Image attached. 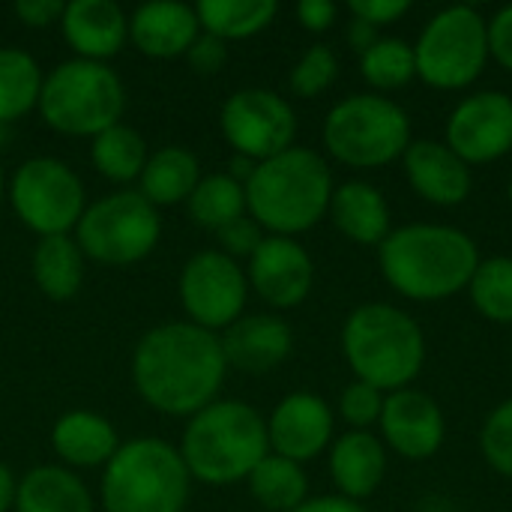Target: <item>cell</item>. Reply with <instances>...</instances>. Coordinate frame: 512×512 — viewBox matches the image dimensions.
Instances as JSON below:
<instances>
[{"label":"cell","instance_id":"33","mask_svg":"<svg viewBox=\"0 0 512 512\" xmlns=\"http://www.w3.org/2000/svg\"><path fill=\"white\" fill-rule=\"evenodd\" d=\"M468 294L483 318L512 324V255L480 258Z\"/></svg>","mask_w":512,"mask_h":512},{"label":"cell","instance_id":"31","mask_svg":"<svg viewBox=\"0 0 512 512\" xmlns=\"http://www.w3.org/2000/svg\"><path fill=\"white\" fill-rule=\"evenodd\" d=\"M189 216L210 231L231 225L234 219L246 216V186L237 183L231 174L198 180L195 192L189 195Z\"/></svg>","mask_w":512,"mask_h":512},{"label":"cell","instance_id":"23","mask_svg":"<svg viewBox=\"0 0 512 512\" xmlns=\"http://www.w3.org/2000/svg\"><path fill=\"white\" fill-rule=\"evenodd\" d=\"M330 474L342 498L363 501L387 474V450L372 432H345L330 450Z\"/></svg>","mask_w":512,"mask_h":512},{"label":"cell","instance_id":"32","mask_svg":"<svg viewBox=\"0 0 512 512\" xmlns=\"http://www.w3.org/2000/svg\"><path fill=\"white\" fill-rule=\"evenodd\" d=\"M93 165L108 177V180H117V183H126L132 177H141L144 165H147V144L144 138L123 126V123H114L111 129L99 132L93 138Z\"/></svg>","mask_w":512,"mask_h":512},{"label":"cell","instance_id":"21","mask_svg":"<svg viewBox=\"0 0 512 512\" xmlns=\"http://www.w3.org/2000/svg\"><path fill=\"white\" fill-rule=\"evenodd\" d=\"M198 27L201 21L192 6L159 0L135 9L129 21V36L147 57H177L192 48V42L198 39Z\"/></svg>","mask_w":512,"mask_h":512},{"label":"cell","instance_id":"46","mask_svg":"<svg viewBox=\"0 0 512 512\" xmlns=\"http://www.w3.org/2000/svg\"><path fill=\"white\" fill-rule=\"evenodd\" d=\"M15 495H18V483L12 477V471L6 465H0V512H6L15 504Z\"/></svg>","mask_w":512,"mask_h":512},{"label":"cell","instance_id":"44","mask_svg":"<svg viewBox=\"0 0 512 512\" xmlns=\"http://www.w3.org/2000/svg\"><path fill=\"white\" fill-rule=\"evenodd\" d=\"M291 512H366L357 501H348L342 495H324V498H306L297 510Z\"/></svg>","mask_w":512,"mask_h":512},{"label":"cell","instance_id":"42","mask_svg":"<svg viewBox=\"0 0 512 512\" xmlns=\"http://www.w3.org/2000/svg\"><path fill=\"white\" fill-rule=\"evenodd\" d=\"M336 15H339V6L330 3V0H303V3L297 6L300 24H303L306 30H312V33L330 30L333 21H336Z\"/></svg>","mask_w":512,"mask_h":512},{"label":"cell","instance_id":"3","mask_svg":"<svg viewBox=\"0 0 512 512\" xmlns=\"http://www.w3.org/2000/svg\"><path fill=\"white\" fill-rule=\"evenodd\" d=\"M333 189V174L324 156L306 147H291L258 162L246 180V210L261 228L273 231V237H294L327 216Z\"/></svg>","mask_w":512,"mask_h":512},{"label":"cell","instance_id":"19","mask_svg":"<svg viewBox=\"0 0 512 512\" xmlns=\"http://www.w3.org/2000/svg\"><path fill=\"white\" fill-rule=\"evenodd\" d=\"M219 342L228 366L261 375L288 360L294 336L291 327L276 315H246L237 318L225 330V336H219Z\"/></svg>","mask_w":512,"mask_h":512},{"label":"cell","instance_id":"5","mask_svg":"<svg viewBox=\"0 0 512 512\" xmlns=\"http://www.w3.org/2000/svg\"><path fill=\"white\" fill-rule=\"evenodd\" d=\"M180 456L189 477L207 486L249 480L258 462L270 456L267 423L246 402H213L192 417Z\"/></svg>","mask_w":512,"mask_h":512},{"label":"cell","instance_id":"16","mask_svg":"<svg viewBox=\"0 0 512 512\" xmlns=\"http://www.w3.org/2000/svg\"><path fill=\"white\" fill-rule=\"evenodd\" d=\"M315 267L309 252L291 237H264L249 258V282L273 309H294L312 291Z\"/></svg>","mask_w":512,"mask_h":512},{"label":"cell","instance_id":"7","mask_svg":"<svg viewBox=\"0 0 512 512\" xmlns=\"http://www.w3.org/2000/svg\"><path fill=\"white\" fill-rule=\"evenodd\" d=\"M411 141L408 111L381 93H354L324 120V144L348 168H384L405 156Z\"/></svg>","mask_w":512,"mask_h":512},{"label":"cell","instance_id":"2","mask_svg":"<svg viewBox=\"0 0 512 512\" xmlns=\"http://www.w3.org/2000/svg\"><path fill=\"white\" fill-rule=\"evenodd\" d=\"M378 264L396 294L417 303H438L462 294L480 264V249L462 228L417 222L387 234Z\"/></svg>","mask_w":512,"mask_h":512},{"label":"cell","instance_id":"10","mask_svg":"<svg viewBox=\"0 0 512 512\" xmlns=\"http://www.w3.org/2000/svg\"><path fill=\"white\" fill-rule=\"evenodd\" d=\"M162 222L141 192H117L84 210L78 222V249L105 267H129L153 252Z\"/></svg>","mask_w":512,"mask_h":512},{"label":"cell","instance_id":"28","mask_svg":"<svg viewBox=\"0 0 512 512\" xmlns=\"http://www.w3.org/2000/svg\"><path fill=\"white\" fill-rule=\"evenodd\" d=\"M276 12V0H201L195 6L201 27L222 42L261 33L276 18Z\"/></svg>","mask_w":512,"mask_h":512},{"label":"cell","instance_id":"30","mask_svg":"<svg viewBox=\"0 0 512 512\" xmlns=\"http://www.w3.org/2000/svg\"><path fill=\"white\" fill-rule=\"evenodd\" d=\"M42 93L36 60L18 48H0V126L27 114Z\"/></svg>","mask_w":512,"mask_h":512},{"label":"cell","instance_id":"9","mask_svg":"<svg viewBox=\"0 0 512 512\" xmlns=\"http://www.w3.org/2000/svg\"><path fill=\"white\" fill-rule=\"evenodd\" d=\"M489 21L474 6H447L423 27L414 60L417 78L438 90L474 84L489 63Z\"/></svg>","mask_w":512,"mask_h":512},{"label":"cell","instance_id":"13","mask_svg":"<svg viewBox=\"0 0 512 512\" xmlns=\"http://www.w3.org/2000/svg\"><path fill=\"white\" fill-rule=\"evenodd\" d=\"M249 282L234 258L225 252H198L180 276V300L195 327H231L246 306Z\"/></svg>","mask_w":512,"mask_h":512},{"label":"cell","instance_id":"43","mask_svg":"<svg viewBox=\"0 0 512 512\" xmlns=\"http://www.w3.org/2000/svg\"><path fill=\"white\" fill-rule=\"evenodd\" d=\"M63 9L66 3L60 0H18L15 3V15L30 27H45L54 18H63Z\"/></svg>","mask_w":512,"mask_h":512},{"label":"cell","instance_id":"14","mask_svg":"<svg viewBox=\"0 0 512 512\" xmlns=\"http://www.w3.org/2000/svg\"><path fill=\"white\" fill-rule=\"evenodd\" d=\"M447 147L468 165L504 159L512 150V96L480 90L462 99L447 120Z\"/></svg>","mask_w":512,"mask_h":512},{"label":"cell","instance_id":"34","mask_svg":"<svg viewBox=\"0 0 512 512\" xmlns=\"http://www.w3.org/2000/svg\"><path fill=\"white\" fill-rule=\"evenodd\" d=\"M360 72L375 90H399L417 78L414 45L396 36H381L369 51L360 54Z\"/></svg>","mask_w":512,"mask_h":512},{"label":"cell","instance_id":"26","mask_svg":"<svg viewBox=\"0 0 512 512\" xmlns=\"http://www.w3.org/2000/svg\"><path fill=\"white\" fill-rule=\"evenodd\" d=\"M33 276L45 297L69 300L78 294L84 279V252L69 234L42 237L33 252Z\"/></svg>","mask_w":512,"mask_h":512},{"label":"cell","instance_id":"12","mask_svg":"<svg viewBox=\"0 0 512 512\" xmlns=\"http://www.w3.org/2000/svg\"><path fill=\"white\" fill-rule=\"evenodd\" d=\"M222 132L237 156L267 162L294 147L297 117L279 93L246 87L222 105Z\"/></svg>","mask_w":512,"mask_h":512},{"label":"cell","instance_id":"18","mask_svg":"<svg viewBox=\"0 0 512 512\" xmlns=\"http://www.w3.org/2000/svg\"><path fill=\"white\" fill-rule=\"evenodd\" d=\"M405 177L411 183V189L438 207H456L462 201H468L474 177H471V165L462 162L444 141L435 138H417L408 144L405 156Z\"/></svg>","mask_w":512,"mask_h":512},{"label":"cell","instance_id":"17","mask_svg":"<svg viewBox=\"0 0 512 512\" xmlns=\"http://www.w3.org/2000/svg\"><path fill=\"white\" fill-rule=\"evenodd\" d=\"M267 438L276 456L297 465L309 462L321 456L333 438V411L315 393H291L276 405L267 423Z\"/></svg>","mask_w":512,"mask_h":512},{"label":"cell","instance_id":"29","mask_svg":"<svg viewBox=\"0 0 512 512\" xmlns=\"http://www.w3.org/2000/svg\"><path fill=\"white\" fill-rule=\"evenodd\" d=\"M249 489L261 507L273 512H291L306 501L309 483L297 462L273 453V456H264L258 468L249 474Z\"/></svg>","mask_w":512,"mask_h":512},{"label":"cell","instance_id":"4","mask_svg":"<svg viewBox=\"0 0 512 512\" xmlns=\"http://www.w3.org/2000/svg\"><path fill=\"white\" fill-rule=\"evenodd\" d=\"M342 354L357 381L396 393L417 381L426 363L423 327L393 303H363L342 327Z\"/></svg>","mask_w":512,"mask_h":512},{"label":"cell","instance_id":"15","mask_svg":"<svg viewBox=\"0 0 512 512\" xmlns=\"http://www.w3.org/2000/svg\"><path fill=\"white\" fill-rule=\"evenodd\" d=\"M378 423L387 447L411 462L432 459L447 438V420L441 405L411 387L384 396V411Z\"/></svg>","mask_w":512,"mask_h":512},{"label":"cell","instance_id":"1","mask_svg":"<svg viewBox=\"0 0 512 512\" xmlns=\"http://www.w3.org/2000/svg\"><path fill=\"white\" fill-rule=\"evenodd\" d=\"M225 369L219 336L195 324H162L150 330L132 360V378L144 402L174 417H195L213 405Z\"/></svg>","mask_w":512,"mask_h":512},{"label":"cell","instance_id":"27","mask_svg":"<svg viewBox=\"0 0 512 512\" xmlns=\"http://www.w3.org/2000/svg\"><path fill=\"white\" fill-rule=\"evenodd\" d=\"M198 186V159L183 147H165L153 153L141 171V195L156 204L186 201Z\"/></svg>","mask_w":512,"mask_h":512},{"label":"cell","instance_id":"11","mask_svg":"<svg viewBox=\"0 0 512 512\" xmlns=\"http://www.w3.org/2000/svg\"><path fill=\"white\" fill-rule=\"evenodd\" d=\"M9 195L18 219L42 237H60L84 216V186L60 159H27L15 171Z\"/></svg>","mask_w":512,"mask_h":512},{"label":"cell","instance_id":"45","mask_svg":"<svg viewBox=\"0 0 512 512\" xmlns=\"http://www.w3.org/2000/svg\"><path fill=\"white\" fill-rule=\"evenodd\" d=\"M378 39H381V36H378V27H372V24H366V21H360V18L351 21V27H348V42H351L360 54L369 51Z\"/></svg>","mask_w":512,"mask_h":512},{"label":"cell","instance_id":"37","mask_svg":"<svg viewBox=\"0 0 512 512\" xmlns=\"http://www.w3.org/2000/svg\"><path fill=\"white\" fill-rule=\"evenodd\" d=\"M381 411H384V393L363 384V381H354L342 390V399H339V414L348 426H354V432H366L369 426H375L381 420Z\"/></svg>","mask_w":512,"mask_h":512},{"label":"cell","instance_id":"48","mask_svg":"<svg viewBox=\"0 0 512 512\" xmlns=\"http://www.w3.org/2000/svg\"><path fill=\"white\" fill-rule=\"evenodd\" d=\"M507 195H510V204H512V177H510V189H507Z\"/></svg>","mask_w":512,"mask_h":512},{"label":"cell","instance_id":"47","mask_svg":"<svg viewBox=\"0 0 512 512\" xmlns=\"http://www.w3.org/2000/svg\"><path fill=\"white\" fill-rule=\"evenodd\" d=\"M0 201H3V168H0Z\"/></svg>","mask_w":512,"mask_h":512},{"label":"cell","instance_id":"39","mask_svg":"<svg viewBox=\"0 0 512 512\" xmlns=\"http://www.w3.org/2000/svg\"><path fill=\"white\" fill-rule=\"evenodd\" d=\"M348 9L354 18H360L372 27H384V24H393L402 15H408L411 0H354Z\"/></svg>","mask_w":512,"mask_h":512},{"label":"cell","instance_id":"22","mask_svg":"<svg viewBox=\"0 0 512 512\" xmlns=\"http://www.w3.org/2000/svg\"><path fill=\"white\" fill-rule=\"evenodd\" d=\"M327 213L333 225L360 246H381L393 231L390 204L384 192L366 180H348L336 186Z\"/></svg>","mask_w":512,"mask_h":512},{"label":"cell","instance_id":"36","mask_svg":"<svg viewBox=\"0 0 512 512\" xmlns=\"http://www.w3.org/2000/svg\"><path fill=\"white\" fill-rule=\"evenodd\" d=\"M480 450L492 471L512 480V399L501 402L483 423Z\"/></svg>","mask_w":512,"mask_h":512},{"label":"cell","instance_id":"20","mask_svg":"<svg viewBox=\"0 0 512 512\" xmlns=\"http://www.w3.org/2000/svg\"><path fill=\"white\" fill-rule=\"evenodd\" d=\"M66 42L81 54V60H105L123 48L129 21L123 9L111 0H72L60 18Z\"/></svg>","mask_w":512,"mask_h":512},{"label":"cell","instance_id":"25","mask_svg":"<svg viewBox=\"0 0 512 512\" xmlns=\"http://www.w3.org/2000/svg\"><path fill=\"white\" fill-rule=\"evenodd\" d=\"M18 512H93L87 486L66 468H33L15 495Z\"/></svg>","mask_w":512,"mask_h":512},{"label":"cell","instance_id":"6","mask_svg":"<svg viewBox=\"0 0 512 512\" xmlns=\"http://www.w3.org/2000/svg\"><path fill=\"white\" fill-rule=\"evenodd\" d=\"M189 471L183 456L156 438L123 444L102 480L105 512H183Z\"/></svg>","mask_w":512,"mask_h":512},{"label":"cell","instance_id":"8","mask_svg":"<svg viewBox=\"0 0 512 512\" xmlns=\"http://www.w3.org/2000/svg\"><path fill=\"white\" fill-rule=\"evenodd\" d=\"M39 111L57 132L90 135L111 129L123 114V84L99 60H69L60 63L39 93Z\"/></svg>","mask_w":512,"mask_h":512},{"label":"cell","instance_id":"24","mask_svg":"<svg viewBox=\"0 0 512 512\" xmlns=\"http://www.w3.org/2000/svg\"><path fill=\"white\" fill-rule=\"evenodd\" d=\"M51 444L57 456L75 468H96L108 465L117 447V432L108 420L90 414V411H72L57 420L51 432Z\"/></svg>","mask_w":512,"mask_h":512},{"label":"cell","instance_id":"38","mask_svg":"<svg viewBox=\"0 0 512 512\" xmlns=\"http://www.w3.org/2000/svg\"><path fill=\"white\" fill-rule=\"evenodd\" d=\"M219 243L225 246V255L228 258H240V255H255V249L264 243V234H261V225L249 216H240L234 219L231 225L219 228Z\"/></svg>","mask_w":512,"mask_h":512},{"label":"cell","instance_id":"41","mask_svg":"<svg viewBox=\"0 0 512 512\" xmlns=\"http://www.w3.org/2000/svg\"><path fill=\"white\" fill-rule=\"evenodd\" d=\"M489 54L512 72V6H504L489 21Z\"/></svg>","mask_w":512,"mask_h":512},{"label":"cell","instance_id":"35","mask_svg":"<svg viewBox=\"0 0 512 512\" xmlns=\"http://www.w3.org/2000/svg\"><path fill=\"white\" fill-rule=\"evenodd\" d=\"M336 75H339V57H336V51L330 45H321L318 42V45H312L297 60V66L291 69L288 84H291L294 96L312 99V96L324 93L336 81Z\"/></svg>","mask_w":512,"mask_h":512},{"label":"cell","instance_id":"40","mask_svg":"<svg viewBox=\"0 0 512 512\" xmlns=\"http://www.w3.org/2000/svg\"><path fill=\"white\" fill-rule=\"evenodd\" d=\"M186 57H189V66H192L195 72H201V75H213V72H219V69L225 66V60H228V48H225V42H222V39H216V36L204 33V36H198V39L192 42V48L186 51Z\"/></svg>","mask_w":512,"mask_h":512}]
</instances>
